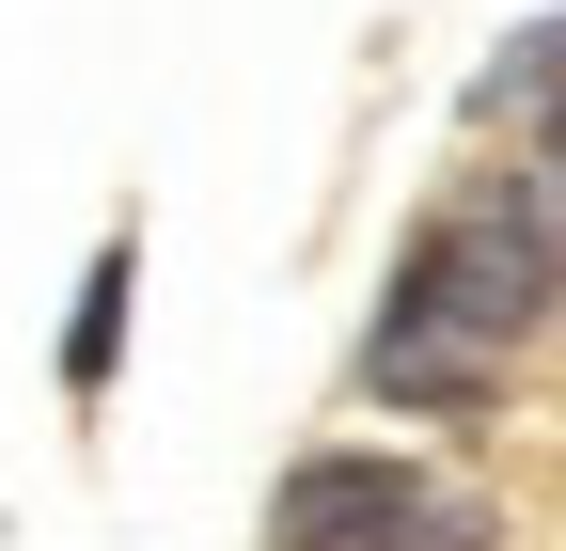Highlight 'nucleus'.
I'll use <instances>...</instances> for the list:
<instances>
[{
    "instance_id": "nucleus-1",
    "label": "nucleus",
    "mask_w": 566,
    "mask_h": 551,
    "mask_svg": "<svg viewBox=\"0 0 566 551\" xmlns=\"http://www.w3.org/2000/svg\"><path fill=\"white\" fill-rule=\"evenodd\" d=\"M551 300H566V158L472 189V205H441V221L409 237L363 378L378 394H424V409H488V363H504Z\"/></svg>"
},
{
    "instance_id": "nucleus-2",
    "label": "nucleus",
    "mask_w": 566,
    "mask_h": 551,
    "mask_svg": "<svg viewBox=\"0 0 566 551\" xmlns=\"http://www.w3.org/2000/svg\"><path fill=\"white\" fill-rule=\"evenodd\" d=\"M268 551H488V505L409 457H300L268 505Z\"/></svg>"
},
{
    "instance_id": "nucleus-3",
    "label": "nucleus",
    "mask_w": 566,
    "mask_h": 551,
    "mask_svg": "<svg viewBox=\"0 0 566 551\" xmlns=\"http://www.w3.org/2000/svg\"><path fill=\"white\" fill-rule=\"evenodd\" d=\"M111 347H126V252H95L80 315H63V378H80V394H111Z\"/></svg>"
}]
</instances>
